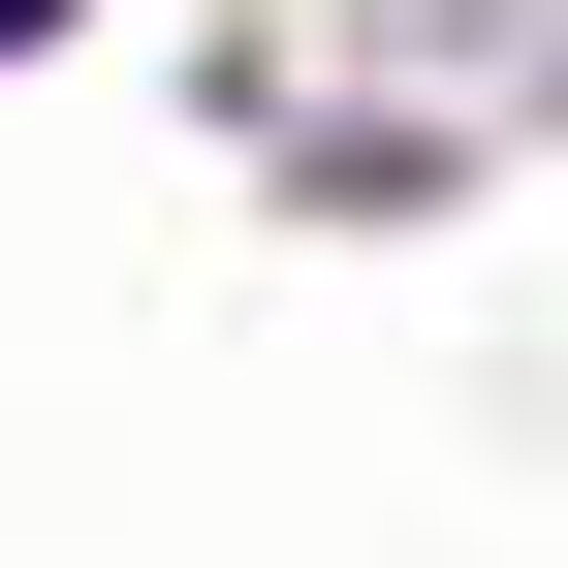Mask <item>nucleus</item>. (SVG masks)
<instances>
[{
	"label": "nucleus",
	"instance_id": "obj_1",
	"mask_svg": "<svg viewBox=\"0 0 568 568\" xmlns=\"http://www.w3.org/2000/svg\"><path fill=\"white\" fill-rule=\"evenodd\" d=\"M32 32H63V0H0V63H32Z\"/></svg>",
	"mask_w": 568,
	"mask_h": 568
}]
</instances>
